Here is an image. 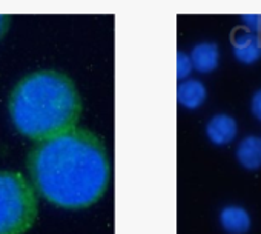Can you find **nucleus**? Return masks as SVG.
<instances>
[{
	"label": "nucleus",
	"instance_id": "1",
	"mask_svg": "<svg viewBox=\"0 0 261 234\" xmlns=\"http://www.w3.org/2000/svg\"><path fill=\"white\" fill-rule=\"evenodd\" d=\"M30 182L40 197L63 209H85L106 193L111 165L103 141L72 127L37 142L28 154Z\"/></svg>",
	"mask_w": 261,
	"mask_h": 234
},
{
	"label": "nucleus",
	"instance_id": "2",
	"mask_svg": "<svg viewBox=\"0 0 261 234\" xmlns=\"http://www.w3.org/2000/svg\"><path fill=\"white\" fill-rule=\"evenodd\" d=\"M82 109L74 80L56 69H42L23 77L8 100L16 130L36 142L77 127Z\"/></svg>",
	"mask_w": 261,
	"mask_h": 234
},
{
	"label": "nucleus",
	"instance_id": "3",
	"mask_svg": "<svg viewBox=\"0 0 261 234\" xmlns=\"http://www.w3.org/2000/svg\"><path fill=\"white\" fill-rule=\"evenodd\" d=\"M39 217V194L19 171H0V234H25Z\"/></svg>",
	"mask_w": 261,
	"mask_h": 234
},
{
	"label": "nucleus",
	"instance_id": "4",
	"mask_svg": "<svg viewBox=\"0 0 261 234\" xmlns=\"http://www.w3.org/2000/svg\"><path fill=\"white\" fill-rule=\"evenodd\" d=\"M237 122L227 114L214 115L206 127V134L214 145L223 147L230 144L237 136Z\"/></svg>",
	"mask_w": 261,
	"mask_h": 234
},
{
	"label": "nucleus",
	"instance_id": "5",
	"mask_svg": "<svg viewBox=\"0 0 261 234\" xmlns=\"http://www.w3.org/2000/svg\"><path fill=\"white\" fill-rule=\"evenodd\" d=\"M233 56L246 65L258 62L261 59V39L253 33H240L233 39Z\"/></svg>",
	"mask_w": 261,
	"mask_h": 234
},
{
	"label": "nucleus",
	"instance_id": "6",
	"mask_svg": "<svg viewBox=\"0 0 261 234\" xmlns=\"http://www.w3.org/2000/svg\"><path fill=\"white\" fill-rule=\"evenodd\" d=\"M220 222L229 234H246L250 229V216L241 206H226L220 213Z\"/></svg>",
	"mask_w": 261,
	"mask_h": 234
},
{
	"label": "nucleus",
	"instance_id": "7",
	"mask_svg": "<svg viewBox=\"0 0 261 234\" xmlns=\"http://www.w3.org/2000/svg\"><path fill=\"white\" fill-rule=\"evenodd\" d=\"M237 159L246 170L255 171L261 168V137L247 136L237 148Z\"/></svg>",
	"mask_w": 261,
	"mask_h": 234
},
{
	"label": "nucleus",
	"instance_id": "8",
	"mask_svg": "<svg viewBox=\"0 0 261 234\" xmlns=\"http://www.w3.org/2000/svg\"><path fill=\"white\" fill-rule=\"evenodd\" d=\"M192 66L203 74L214 71L218 65V48L214 43H200L192 50Z\"/></svg>",
	"mask_w": 261,
	"mask_h": 234
},
{
	"label": "nucleus",
	"instance_id": "9",
	"mask_svg": "<svg viewBox=\"0 0 261 234\" xmlns=\"http://www.w3.org/2000/svg\"><path fill=\"white\" fill-rule=\"evenodd\" d=\"M178 103L188 109L200 108L206 100V88L198 80H188L178 86Z\"/></svg>",
	"mask_w": 261,
	"mask_h": 234
},
{
	"label": "nucleus",
	"instance_id": "10",
	"mask_svg": "<svg viewBox=\"0 0 261 234\" xmlns=\"http://www.w3.org/2000/svg\"><path fill=\"white\" fill-rule=\"evenodd\" d=\"M192 69V62H191V57L186 56L185 53H178L177 56V74H178V79H185Z\"/></svg>",
	"mask_w": 261,
	"mask_h": 234
},
{
	"label": "nucleus",
	"instance_id": "11",
	"mask_svg": "<svg viewBox=\"0 0 261 234\" xmlns=\"http://www.w3.org/2000/svg\"><path fill=\"white\" fill-rule=\"evenodd\" d=\"M241 20L247 27L249 33H261V14H244Z\"/></svg>",
	"mask_w": 261,
	"mask_h": 234
},
{
	"label": "nucleus",
	"instance_id": "12",
	"mask_svg": "<svg viewBox=\"0 0 261 234\" xmlns=\"http://www.w3.org/2000/svg\"><path fill=\"white\" fill-rule=\"evenodd\" d=\"M252 114L261 121V89L256 91L252 97Z\"/></svg>",
	"mask_w": 261,
	"mask_h": 234
},
{
	"label": "nucleus",
	"instance_id": "13",
	"mask_svg": "<svg viewBox=\"0 0 261 234\" xmlns=\"http://www.w3.org/2000/svg\"><path fill=\"white\" fill-rule=\"evenodd\" d=\"M10 28V16L7 14H0V39L5 36V33Z\"/></svg>",
	"mask_w": 261,
	"mask_h": 234
}]
</instances>
